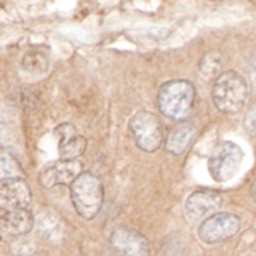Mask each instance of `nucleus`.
Returning <instances> with one entry per match:
<instances>
[{
    "instance_id": "4468645a",
    "label": "nucleus",
    "mask_w": 256,
    "mask_h": 256,
    "mask_svg": "<svg viewBox=\"0 0 256 256\" xmlns=\"http://www.w3.org/2000/svg\"><path fill=\"white\" fill-rule=\"evenodd\" d=\"M22 166L9 148L0 147V181L22 178Z\"/></svg>"
},
{
    "instance_id": "9d476101",
    "label": "nucleus",
    "mask_w": 256,
    "mask_h": 256,
    "mask_svg": "<svg viewBox=\"0 0 256 256\" xmlns=\"http://www.w3.org/2000/svg\"><path fill=\"white\" fill-rule=\"evenodd\" d=\"M32 226H34V217L28 208L6 212L0 217V239L16 241L31 232Z\"/></svg>"
},
{
    "instance_id": "f257e3e1",
    "label": "nucleus",
    "mask_w": 256,
    "mask_h": 256,
    "mask_svg": "<svg viewBox=\"0 0 256 256\" xmlns=\"http://www.w3.org/2000/svg\"><path fill=\"white\" fill-rule=\"evenodd\" d=\"M158 104L164 116L183 122L188 120L195 106V86L190 80H169L160 86Z\"/></svg>"
},
{
    "instance_id": "9b49d317",
    "label": "nucleus",
    "mask_w": 256,
    "mask_h": 256,
    "mask_svg": "<svg viewBox=\"0 0 256 256\" xmlns=\"http://www.w3.org/2000/svg\"><path fill=\"white\" fill-rule=\"evenodd\" d=\"M55 135L58 138V152L64 160H79L86 152L88 142L82 135L77 134L76 126L70 123H62L56 126Z\"/></svg>"
},
{
    "instance_id": "39448f33",
    "label": "nucleus",
    "mask_w": 256,
    "mask_h": 256,
    "mask_svg": "<svg viewBox=\"0 0 256 256\" xmlns=\"http://www.w3.org/2000/svg\"><path fill=\"white\" fill-rule=\"evenodd\" d=\"M130 130L135 144L146 152H154L164 142V126L158 114L150 111H138L130 122Z\"/></svg>"
},
{
    "instance_id": "423d86ee",
    "label": "nucleus",
    "mask_w": 256,
    "mask_h": 256,
    "mask_svg": "<svg viewBox=\"0 0 256 256\" xmlns=\"http://www.w3.org/2000/svg\"><path fill=\"white\" fill-rule=\"evenodd\" d=\"M104 256H150V246L138 230L120 226L111 232Z\"/></svg>"
},
{
    "instance_id": "0eeeda50",
    "label": "nucleus",
    "mask_w": 256,
    "mask_h": 256,
    "mask_svg": "<svg viewBox=\"0 0 256 256\" xmlns=\"http://www.w3.org/2000/svg\"><path fill=\"white\" fill-rule=\"evenodd\" d=\"M241 229V218L229 212H218L205 218L198 229V236L207 244L227 241L234 238Z\"/></svg>"
},
{
    "instance_id": "ddd939ff",
    "label": "nucleus",
    "mask_w": 256,
    "mask_h": 256,
    "mask_svg": "<svg viewBox=\"0 0 256 256\" xmlns=\"http://www.w3.org/2000/svg\"><path fill=\"white\" fill-rule=\"evenodd\" d=\"M196 138V128L190 123H183V125H178L169 132L166 138V150L171 152L174 156H180L183 152H186L192 144Z\"/></svg>"
},
{
    "instance_id": "7ed1b4c3",
    "label": "nucleus",
    "mask_w": 256,
    "mask_h": 256,
    "mask_svg": "<svg viewBox=\"0 0 256 256\" xmlns=\"http://www.w3.org/2000/svg\"><path fill=\"white\" fill-rule=\"evenodd\" d=\"M70 198L76 212L82 218L90 220L99 214L104 202V190L101 180L92 172H82V174L70 184Z\"/></svg>"
},
{
    "instance_id": "f03ea898",
    "label": "nucleus",
    "mask_w": 256,
    "mask_h": 256,
    "mask_svg": "<svg viewBox=\"0 0 256 256\" xmlns=\"http://www.w3.org/2000/svg\"><path fill=\"white\" fill-rule=\"evenodd\" d=\"M250 96L248 82L241 74L229 70L217 77L212 88V101L222 113H238Z\"/></svg>"
},
{
    "instance_id": "1a4fd4ad",
    "label": "nucleus",
    "mask_w": 256,
    "mask_h": 256,
    "mask_svg": "<svg viewBox=\"0 0 256 256\" xmlns=\"http://www.w3.org/2000/svg\"><path fill=\"white\" fill-rule=\"evenodd\" d=\"M80 174H82L80 160L60 159L41 171L40 181L44 188H53V186H60V184H72Z\"/></svg>"
},
{
    "instance_id": "2eb2a0df",
    "label": "nucleus",
    "mask_w": 256,
    "mask_h": 256,
    "mask_svg": "<svg viewBox=\"0 0 256 256\" xmlns=\"http://www.w3.org/2000/svg\"><path fill=\"white\" fill-rule=\"evenodd\" d=\"M220 67H222V56L218 52H212L202 60L200 64V70L205 74L207 77H218V72H220Z\"/></svg>"
},
{
    "instance_id": "f3484780",
    "label": "nucleus",
    "mask_w": 256,
    "mask_h": 256,
    "mask_svg": "<svg viewBox=\"0 0 256 256\" xmlns=\"http://www.w3.org/2000/svg\"><path fill=\"white\" fill-rule=\"evenodd\" d=\"M251 196H253V200L256 202V180H254V183L251 184Z\"/></svg>"
},
{
    "instance_id": "6e6552de",
    "label": "nucleus",
    "mask_w": 256,
    "mask_h": 256,
    "mask_svg": "<svg viewBox=\"0 0 256 256\" xmlns=\"http://www.w3.org/2000/svg\"><path fill=\"white\" fill-rule=\"evenodd\" d=\"M31 204V190L24 178L0 181V208L10 210L28 208Z\"/></svg>"
},
{
    "instance_id": "20e7f679",
    "label": "nucleus",
    "mask_w": 256,
    "mask_h": 256,
    "mask_svg": "<svg viewBox=\"0 0 256 256\" xmlns=\"http://www.w3.org/2000/svg\"><path fill=\"white\" fill-rule=\"evenodd\" d=\"M244 160V152L242 148L234 142H224L217 144L214 147L212 154L208 158V171L210 176L218 183L232 180L238 174V171L242 166Z\"/></svg>"
},
{
    "instance_id": "f8f14e48",
    "label": "nucleus",
    "mask_w": 256,
    "mask_h": 256,
    "mask_svg": "<svg viewBox=\"0 0 256 256\" xmlns=\"http://www.w3.org/2000/svg\"><path fill=\"white\" fill-rule=\"evenodd\" d=\"M222 205V196L216 190H196L186 200V212L192 217L202 218L217 214Z\"/></svg>"
},
{
    "instance_id": "dca6fc26",
    "label": "nucleus",
    "mask_w": 256,
    "mask_h": 256,
    "mask_svg": "<svg viewBox=\"0 0 256 256\" xmlns=\"http://www.w3.org/2000/svg\"><path fill=\"white\" fill-rule=\"evenodd\" d=\"M244 126H246V130H248V134L253 135V137H256V101L246 111Z\"/></svg>"
}]
</instances>
